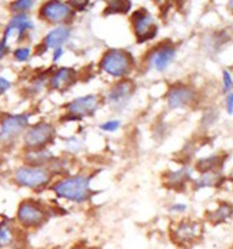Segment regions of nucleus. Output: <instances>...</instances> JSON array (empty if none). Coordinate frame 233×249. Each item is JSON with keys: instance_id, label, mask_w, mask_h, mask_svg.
Wrapping results in <instances>:
<instances>
[{"instance_id": "1", "label": "nucleus", "mask_w": 233, "mask_h": 249, "mask_svg": "<svg viewBox=\"0 0 233 249\" xmlns=\"http://www.w3.org/2000/svg\"><path fill=\"white\" fill-rule=\"evenodd\" d=\"M90 181L91 177L89 176H72L56 182L53 186V191L60 198L83 203L92 196Z\"/></svg>"}, {"instance_id": "2", "label": "nucleus", "mask_w": 233, "mask_h": 249, "mask_svg": "<svg viewBox=\"0 0 233 249\" xmlns=\"http://www.w3.org/2000/svg\"><path fill=\"white\" fill-rule=\"evenodd\" d=\"M134 56L121 49H110L100 61V68L106 74L114 77H125L134 69Z\"/></svg>"}, {"instance_id": "3", "label": "nucleus", "mask_w": 233, "mask_h": 249, "mask_svg": "<svg viewBox=\"0 0 233 249\" xmlns=\"http://www.w3.org/2000/svg\"><path fill=\"white\" fill-rule=\"evenodd\" d=\"M52 179V173L44 167H26L18 168L15 172V181L20 186L28 187L32 190H40L45 187Z\"/></svg>"}, {"instance_id": "4", "label": "nucleus", "mask_w": 233, "mask_h": 249, "mask_svg": "<svg viewBox=\"0 0 233 249\" xmlns=\"http://www.w3.org/2000/svg\"><path fill=\"white\" fill-rule=\"evenodd\" d=\"M55 137V128L48 122L34 124L24 135V142L30 150H44L46 144L52 143Z\"/></svg>"}, {"instance_id": "5", "label": "nucleus", "mask_w": 233, "mask_h": 249, "mask_svg": "<svg viewBox=\"0 0 233 249\" xmlns=\"http://www.w3.org/2000/svg\"><path fill=\"white\" fill-rule=\"evenodd\" d=\"M131 23L134 26L135 35L137 37V43L143 44L154 39L156 36L159 28L155 24L154 17L146 10V9H139L132 14Z\"/></svg>"}, {"instance_id": "6", "label": "nucleus", "mask_w": 233, "mask_h": 249, "mask_svg": "<svg viewBox=\"0 0 233 249\" xmlns=\"http://www.w3.org/2000/svg\"><path fill=\"white\" fill-rule=\"evenodd\" d=\"M40 18L50 24H63L66 25L74 18V9L69 4L61 1H48L41 5L39 10Z\"/></svg>"}, {"instance_id": "7", "label": "nucleus", "mask_w": 233, "mask_h": 249, "mask_svg": "<svg viewBox=\"0 0 233 249\" xmlns=\"http://www.w3.org/2000/svg\"><path fill=\"white\" fill-rule=\"evenodd\" d=\"M202 235L201 223L195 221H182L172 227L171 238L177 246H191L196 243Z\"/></svg>"}, {"instance_id": "8", "label": "nucleus", "mask_w": 233, "mask_h": 249, "mask_svg": "<svg viewBox=\"0 0 233 249\" xmlns=\"http://www.w3.org/2000/svg\"><path fill=\"white\" fill-rule=\"evenodd\" d=\"M134 92L135 85L131 80H123L117 82L108 90L106 96L108 106L115 111L124 110L134 96Z\"/></svg>"}, {"instance_id": "9", "label": "nucleus", "mask_w": 233, "mask_h": 249, "mask_svg": "<svg viewBox=\"0 0 233 249\" xmlns=\"http://www.w3.org/2000/svg\"><path fill=\"white\" fill-rule=\"evenodd\" d=\"M20 224L28 228L39 227L46 221V212L43 207L34 201H24L20 203L17 213Z\"/></svg>"}, {"instance_id": "10", "label": "nucleus", "mask_w": 233, "mask_h": 249, "mask_svg": "<svg viewBox=\"0 0 233 249\" xmlns=\"http://www.w3.org/2000/svg\"><path fill=\"white\" fill-rule=\"evenodd\" d=\"M29 113L21 115H9L1 122L0 127V141L3 143H9L24 132L29 124Z\"/></svg>"}, {"instance_id": "11", "label": "nucleus", "mask_w": 233, "mask_h": 249, "mask_svg": "<svg viewBox=\"0 0 233 249\" xmlns=\"http://www.w3.org/2000/svg\"><path fill=\"white\" fill-rule=\"evenodd\" d=\"M167 105L170 108L190 107L196 102L197 93L191 86L185 84H175L167 91Z\"/></svg>"}, {"instance_id": "12", "label": "nucleus", "mask_w": 233, "mask_h": 249, "mask_svg": "<svg viewBox=\"0 0 233 249\" xmlns=\"http://www.w3.org/2000/svg\"><path fill=\"white\" fill-rule=\"evenodd\" d=\"M175 57L176 48L172 44H159L147 54V66L152 70L165 71Z\"/></svg>"}, {"instance_id": "13", "label": "nucleus", "mask_w": 233, "mask_h": 249, "mask_svg": "<svg viewBox=\"0 0 233 249\" xmlns=\"http://www.w3.org/2000/svg\"><path fill=\"white\" fill-rule=\"evenodd\" d=\"M99 97L95 95L77 97L66 106L69 115L66 120H81L83 117L92 116L99 108Z\"/></svg>"}, {"instance_id": "14", "label": "nucleus", "mask_w": 233, "mask_h": 249, "mask_svg": "<svg viewBox=\"0 0 233 249\" xmlns=\"http://www.w3.org/2000/svg\"><path fill=\"white\" fill-rule=\"evenodd\" d=\"M76 71L72 68H61L50 79V86L55 90L64 91L72 86L76 81Z\"/></svg>"}, {"instance_id": "15", "label": "nucleus", "mask_w": 233, "mask_h": 249, "mask_svg": "<svg viewBox=\"0 0 233 249\" xmlns=\"http://www.w3.org/2000/svg\"><path fill=\"white\" fill-rule=\"evenodd\" d=\"M72 36V29L68 25H60L53 29L44 39L46 48L59 49L66 44Z\"/></svg>"}, {"instance_id": "16", "label": "nucleus", "mask_w": 233, "mask_h": 249, "mask_svg": "<svg viewBox=\"0 0 233 249\" xmlns=\"http://www.w3.org/2000/svg\"><path fill=\"white\" fill-rule=\"evenodd\" d=\"M191 179V171L188 167H183L181 170L172 171L165 176V186L174 188V190H179L181 187L185 186Z\"/></svg>"}, {"instance_id": "17", "label": "nucleus", "mask_w": 233, "mask_h": 249, "mask_svg": "<svg viewBox=\"0 0 233 249\" xmlns=\"http://www.w3.org/2000/svg\"><path fill=\"white\" fill-rule=\"evenodd\" d=\"M34 25L33 23L29 20L28 15L26 14H17L12 18V20L9 21L8 26H6V30L9 34H12L13 31L17 30L18 34H19V40L23 39L24 34L29 29H33Z\"/></svg>"}, {"instance_id": "18", "label": "nucleus", "mask_w": 233, "mask_h": 249, "mask_svg": "<svg viewBox=\"0 0 233 249\" xmlns=\"http://www.w3.org/2000/svg\"><path fill=\"white\" fill-rule=\"evenodd\" d=\"M233 214V207L230 203H223L219 204L214 212H211L207 214V219L214 224L223 223V222L228 221Z\"/></svg>"}, {"instance_id": "19", "label": "nucleus", "mask_w": 233, "mask_h": 249, "mask_svg": "<svg viewBox=\"0 0 233 249\" xmlns=\"http://www.w3.org/2000/svg\"><path fill=\"white\" fill-rule=\"evenodd\" d=\"M105 10H104V15H115V14H127L130 12L132 3L131 1H125V0H111L108 1Z\"/></svg>"}, {"instance_id": "20", "label": "nucleus", "mask_w": 233, "mask_h": 249, "mask_svg": "<svg viewBox=\"0 0 233 249\" xmlns=\"http://www.w3.org/2000/svg\"><path fill=\"white\" fill-rule=\"evenodd\" d=\"M222 176L219 175L216 171H211V172L202 173L201 177L196 181V188L199 190V188H205V187H214L218 186L222 182Z\"/></svg>"}, {"instance_id": "21", "label": "nucleus", "mask_w": 233, "mask_h": 249, "mask_svg": "<svg viewBox=\"0 0 233 249\" xmlns=\"http://www.w3.org/2000/svg\"><path fill=\"white\" fill-rule=\"evenodd\" d=\"M222 161H223V159H222L221 156H217V155L210 156V157H206V159L199 160L196 164V168L201 173L211 172V171L216 170L219 164L222 163Z\"/></svg>"}, {"instance_id": "22", "label": "nucleus", "mask_w": 233, "mask_h": 249, "mask_svg": "<svg viewBox=\"0 0 233 249\" xmlns=\"http://www.w3.org/2000/svg\"><path fill=\"white\" fill-rule=\"evenodd\" d=\"M53 159L52 153L45 150H33V152L28 153L26 161L32 164L33 167H40L41 164L48 163Z\"/></svg>"}, {"instance_id": "23", "label": "nucleus", "mask_w": 233, "mask_h": 249, "mask_svg": "<svg viewBox=\"0 0 233 249\" xmlns=\"http://www.w3.org/2000/svg\"><path fill=\"white\" fill-rule=\"evenodd\" d=\"M14 241V233L9 222L4 221L0 223V247H8Z\"/></svg>"}, {"instance_id": "24", "label": "nucleus", "mask_w": 233, "mask_h": 249, "mask_svg": "<svg viewBox=\"0 0 233 249\" xmlns=\"http://www.w3.org/2000/svg\"><path fill=\"white\" fill-rule=\"evenodd\" d=\"M34 1L32 0H19V1H14L12 4V10L15 13H19V14H25L26 10L32 9L34 5Z\"/></svg>"}, {"instance_id": "25", "label": "nucleus", "mask_w": 233, "mask_h": 249, "mask_svg": "<svg viewBox=\"0 0 233 249\" xmlns=\"http://www.w3.org/2000/svg\"><path fill=\"white\" fill-rule=\"evenodd\" d=\"M121 126V121L119 120H110V121H106L104 124H100V128L105 132H115L117 131Z\"/></svg>"}, {"instance_id": "26", "label": "nucleus", "mask_w": 233, "mask_h": 249, "mask_svg": "<svg viewBox=\"0 0 233 249\" xmlns=\"http://www.w3.org/2000/svg\"><path fill=\"white\" fill-rule=\"evenodd\" d=\"M14 57L20 62L28 61L30 57V49L29 48H19L14 51Z\"/></svg>"}, {"instance_id": "27", "label": "nucleus", "mask_w": 233, "mask_h": 249, "mask_svg": "<svg viewBox=\"0 0 233 249\" xmlns=\"http://www.w3.org/2000/svg\"><path fill=\"white\" fill-rule=\"evenodd\" d=\"M223 92H230L233 88V79L230 71L223 70Z\"/></svg>"}, {"instance_id": "28", "label": "nucleus", "mask_w": 233, "mask_h": 249, "mask_svg": "<svg viewBox=\"0 0 233 249\" xmlns=\"http://www.w3.org/2000/svg\"><path fill=\"white\" fill-rule=\"evenodd\" d=\"M8 35L4 34V37L0 40V59H3L6 53H8Z\"/></svg>"}, {"instance_id": "29", "label": "nucleus", "mask_w": 233, "mask_h": 249, "mask_svg": "<svg viewBox=\"0 0 233 249\" xmlns=\"http://www.w3.org/2000/svg\"><path fill=\"white\" fill-rule=\"evenodd\" d=\"M80 147H81V146H80L79 140L75 139V137H72V139H70L68 141V148H69V150L74 151V152H77V151H80Z\"/></svg>"}, {"instance_id": "30", "label": "nucleus", "mask_w": 233, "mask_h": 249, "mask_svg": "<svg viewBox=\"0 0 233 249\" xmlns=\"http://www.w3.org/2000/svg\"><path fill=\"white\" fill-rule=\"evenodd\" d=\"M226 110H227L228 115L233 113V92H230L226 97Z\"/></svg>"}, {"instance_id": "31", "label": "nucleus", "mask_w": 233, "mask_h": 249, "mask_svg": "<svg viewBox=\"0 0 233 249\" xmlns=\"http://www.w3.org/2000/svg\"><path fill=\"white\" fill-rule=\"evenodd\" d=\"M10 85H12L10 81H8V80L4 79V77H0V95H3V93L10 88Z\"/></svg>"}, {"instance_id": "32", "label": "nucleus", "mask_w": 233, "mask_h": 249, "mask_svg": "<svg viewBox=\"0 0 233 249\" xmlns=\"http://www.w3.org/2000/svg\"><path fill=\"white\" fill-rule=\"evenodd\" d=\"M187 210V206L183 203H176L174 204V206L171 207V211L172 212H176V213H182V212H185V211Z\"/></svg>"}, {"instance_id": "33", "label": "nucleus", "mask_w": 233, "mask_h": 249, "mask_svg": "<svg viewBox=\"0 0 233 249\" xmlns=\"http://www.w3.org/2000/svg\"><path fill=\"white\" fill-rule=\"evenodd\" d=\"M64 54V50L63 48H59V49H55L54 51V56H53V61L54 62H57L60 59H61V56H63Z\"/></svg>"}, {"instance_id": "34", "label": "nucleus", "mask_w": 233, "mask_h": 249, "mask_svg": "<svg viewBox=\"0 0 233 249\" xmlns=\"http://www.w3.org/2000/svg\"><path fill=\"white\" fill-rule=\"evenodd\" d=\"M228 8H230L231 10L233 12V1H230V3H228Z\"/></svg>"}, {"instance_id": "35", "label": "nucleus", "mask_w": 233, "mask_h": 249, "mask_svg": "<svg viewBox=\"0 0 233 249\" xmlns=\"http://www.w3.org/2000/svg\"><path fill=\"white\" fill-rule=\"evenodd\" d=\"M231 178H232V181H233V170H232V172H231Z\"/></svg>"}, {"instance_id": "36", "label": "nucleus", "mask_w": 233, "mask_h": 249, "mask_svg": "<svg viewBox=\"0 0 233 249\" xmlns=\"http://www.w3.org/2000/svg\"><path fill=\"white\" fill-rule=\"evenodd\" d=\"M232 249H233V248H232Z\"/></svg>"}]
</instances>
